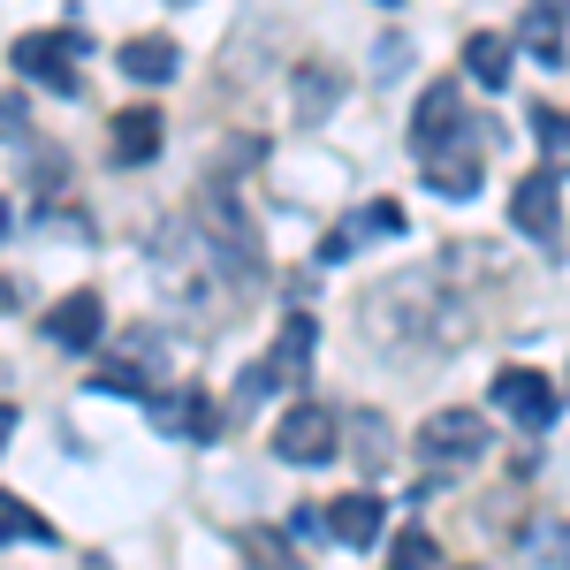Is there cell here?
Returning <instances> with one entry per match:
<instances>
[{"label": "cell", "instance_id": "obj_23", "mask_svg": "<svg viewBox=\"0 0 570 570\" xmlns=\"http://www.w3.org/2000/svg\"><path fill=\"white\" fill-rule=\"evenodd\" d=\"M8 228H16V220H8V198H0V236H8Z\"/></svg>", "mask_w": 570, "mask_h": 570}, {"label": "cell", "instance_id": "obj_4", "mask_svg": "<svg viewBox=\"0 0 570 570\" xmlns=\"http://www.w3.org/2000/svg\"><path fill=\"white\" fill-rule=\"evenodd\" d=\"M487 419L480 411H434L426 426H419V456L426 464H472V456H487Z\"/></svg>", "mask_w": 570, "mask_h": 570}, {"label": "cell", "instance_id": "obj_25", "mask_svg": "<svg viewBox=\"0 0 570 570\" xmlns=\"http://www.w3.org/2000/svg\"><path fill=\"white\" fill-rule=\"evenodd\" d=\"M176 8H183V0H176Z\"/></svg>", "mask_w": 570, "mask_h": 570}, {"label": "cell", "instance_id": "obj_14", "mask_svg": "<svg viewBox=\"0 0 570 570\" xmlns=\"http://www.w3.org/2000/svg\"><path fill=\"white\" fill-rule=\"evenodd\" d=\"M464 69H472L487 91H502V85H510V39H494V31H472V39H464Z\"/></svg>", "mask_w": 570, "mask_h": 570}, {"label": "cell", "instance_id": "obj_22", "mask_svg": "<svg viewBox=\"0 0 570 570\" xmlns=\"http://www.w3.org/2000/svg\"><path fill=\"white\" fill-rule=\"evenodd\" d=\"M8 434H16V411H8V403H0V449H8Z\"/></svg>", "mask_w": 570, "mask_h": 570}, {"label": "cell", "instance_id": "obj_24", "mask_svg": "<svg viewBox=\"0 0 570 570\" xmlns=\"http://www.w3.org/2000/svg\"><path fill=\"white\" fill-rule=\"evenodd\" d=\"M381 8H395V0H381Z\"/></svg>", "mask_w": 570, "mask_h": 570}, {"label": "cell", "instance_id": "obj_18", "mask_svg": "<svg viewBox=\"0 0 570 570\" xmlns=\"http://www.w3.org/2000/svg\"><path fill=\"white\" fill-rule=\"evenodd\" d=\"M335 107V77L327 69H297V122H320Z\"/></svg>", "mask_w": 570, "mask_h": 570}, {"label": "cell", "instance_id": "obj_10", "mask_svg": "<svg viewBox=\"0 0 570 570\" xmlns=\"http://www.w3.org/2000/svg\"><path fill=\"white\" fill-rule=\"evenodd\" d=\"M426 183H434L441 198H480L487 168L464 153V145H434V153H426Z\"/></svg>", "mask_w": 570, "mask_h": 570}, {"label": "cell", "instance_id": "obj_6", "mask_svg": "<svg viewBox=\"0 0 570 570\" xmlns=\"http://www.w3.org/2000/svg\"><path fill=\"white\" fill-rule=\"evenodd\" d=\"M39 335L53 343V351H99V335H107V305H99V289H69V297L39 320Z\"/></svg>", "mask_w": 570, "mask_h": 570}, {"label": "cell", "instance_id": "obj_9", "mask_svg": "<svg viewBox=\"0 0 570 570\" xmlns=\"http://www.w3.org/2000/svg\"><path fill=\"white\" fill-rule=\"evenodd\" d=\"M456 122H464V91L441 77V85H426L419 115H411V145H419V153H434V145H441L449 130H456Z\"/></svg>", "mask_w": 570, "mask_h": 570}, {"label": "cell", "instance_id": "obj_3", "mask_svg": "<svg viewBox=\"0 0 570 570\" xmlns=\"http://www.w3.org/2000/svg\"><path fill=\"white\" fill-rule=\"evenodd\" d=\"M494 403H502L525 434H548V426H556V411H563V403H556V381H548V373H532V365H502V373H494Z\"/></svg>", "mask_w": 570, "mask_h": 570}, {"label": "cell", "instance_id": "obj_12", "mask_svg": "<svg viewBox=\"0 0 570 570\" xmlns=\"http://www.w3.org/2000/svg\"><path fill=\"white\" fill-rule=\"evenodd\" d=\"M176 69H183L176 39H130L122 46V77H137V85H168Z\"/></svg>", "mask_w": 570, "mask_h": 570}, {"label": "cell", "instance_id": "obj_11", "mask_svg": "<svg viewBox=\"0 0 570 570\" xmlns=\"http://www.w3.org/2000/svg\"><path fill=\"white\" fill-rule=\"evenodd\" d=\"M327 532H335L343 548H373V540H381V502H373V494H343V502L327 510Z\"/></svg>", "mask_w": 570, "mask_h": 570}, {"label": "cell", "instance_id": "obj_16", "mask_svg": "<svg viewBox=\"0 0 570 570\" xmlns=\"http://www.w3.org/2000/svg\"><path fill=\"white\" fill-rule=\"evenodd\" d=\"M0 540H53V525H46L39 510H31V502H16V494H0Z\"/></svg>", "mask_w": 570, "mask_h": 570}, {"label": "cell", "instance_id": "obj_20", "mask_svg": "<svg viewBox=\"0 0 570 570\" xmlns=\"http://www.w3.org/2000/svg\"><path fill=\"white\" fill-rule=\"evenodd\" d=\"M244 548H252V556H259L266 570H297V556H289V548H274L266 532H244Z\"/></svg>", "mask_w": 570, "mask_h": 570}, {"label": "cell", "instance_id": "obj_8", "mask_svg": "<svg viewBox=\"0 0 570 570\" xmlns=\"http://www.w3.org/2000/svg\"><path fill=\"white\" fill-rule=\"evenodd\" d=\"M160 145H168V122H160V107H122V115H115V160H122V168H145V160H160Z\"/></svg>", "mask_w": 570, "mask_h": 570}, {"label": "cell", "instance_id": "obj_15", "mask_svg": "<svg viewBox=\"0 0 570 570\" xmlns=\"http://www.w3.org/2000/svg\"><path fill=\"white\" fill-rule=\"evenodd\" d=\"M312 343H320L312 312H289V320H282V343H274V365H282V373H305V365H312Z\"/></svg>", "mask_w": 570, "mask_h": 570}, {"label": "cell", "instance_id": "obj_19", "mask_svg": "<svg viewBox=\"0 0 570 570\" xmlns=\"http://www.w3.org/2000/svg\"><path fill=\"white\" fill-rule=\"evenodd\" d=\"M389 570H441V548H434V540H426L419 525H411V532H403V540L389 548Z\"/></svg>", "mask_w": 570, "mask_h": 570}, {"label": "cell", "instance_id": "obj_7", "mask_svg": "<svg viewBox=\"0 0 570 570\" xmlns=\"http://www.w3.org/2000/svg\"><path fill=\"white\" fill-rule=\"evenodd\" d=\"M510 220L525 228L532 244H548V236H556V220H563V190H556V168H532V176L518 183V198H510Z\"/></svg>", "mask_w": 570, "mask_h": 570}, {"label": "cell", "instance_id": "obj_1", "mask_svg": "<svg viewBox=\"0 0 570 570\" xmlns=\"http://www.w3.org/2000/svg\"><path fill=\"white\" fill-rule=\"evenodd\" d=\"M335 441H343V426H335L327 403H289L282 426H274V456H282V464H327Z\"/></svg>", "mask_w": 570, "mask_h": 570}, {"label": "cell", "instance_id": "obj_17", "mask_svg": "<svg viewBox=\"0 0 570 570\" xmlns=\"http://www.w3.org/2000/svg\"><path fill=\"white\" fill-rule=\"evenodd\" d=\"M91 389H115V395H153V381H145V365H137V357H99Z\"/></svg>", "mask_w": 570, "mask_h": 570}, {"label": "cell", "instance_id": "obj_5", "mask_svg": "<svg viewBox=\"0 0 570 570\" xmlns=\"http://www.w3.org/2000/svg\"><path fill=\"white\" fill-rule=\"evenodd\" d=\"M145 419L160 426V434H183V441H214L220 434V403L206 389H153L145 395Z\"/></svg>", "mask_w": 570, "mask_h": 570}, {"label": "cell", "instance_id": "obj_13", "mask_svg": "<svg viewBox=\"0 0 570 570\" xmlns=\"http://www.w3.org/2000/svg\"><path fill=\"white\" fill-rule=\"evenodd\" d=\"M563 23H570V0H532L525 8V46L540 61H563Z\"/></svg>", "mask_w": 570, "mask_h": 570}, {"label": "cell", "instance_id": "obj_2", "mask_svg": "<svg viewBox=\"0 0 570 570\" xmlns=\"http://www.w3.org/2000/svg\"><path fill=\"white\" fill-rule=\"evenodd\" d=\"M77 46L85 39H69V31H31V39H16V69H23L31 85L77 99V91H85V77H77Z\"/></svg>", "mask_w": 570, "mask_h": 570}, {"label": "cell", "instance_id": "obj_21", "mask_svg": "<svg viewBox=\"0 0 570 570\" xmlns=\"http://www.w3.org/2000/svg\"><path fill=\"white\" fill-rule=\"evenodd\" d=\"M395 228H403V206H395V198L365 206V236H395Z\"/></svg>", "mask_w": 570, "mask_h": 570}]
</instances>
